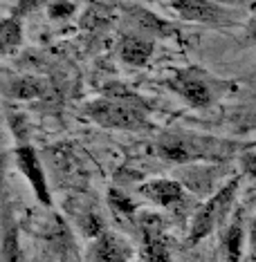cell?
<instances>
[{"label":"cell","instance_id":"1","mask_svg":"<svg viewBox=\"0 0 256 262\" xmlns=\"http://www.w3.org/2000/svg\"><path fill=\"white\" fill-rule=\"evenodd\" d=\"M157 155L175 164L191 162H227L238 150V144L220 137H207L189 130H166L157 137Z\"/></svg>","mask_w":256,"mask_h":262},{"label":"cell","instance_id":"2","mask_svg":"<svg viewBox=\"0 0 256 262\" xmlns=\"http://www.w3.org/2000/svg\"><path fill=\"white\" fill-rule=\"evenodd\" d=\"M86 115L94 123L112 130H148L151 119H148L146 103L135 94L126 90H115L108 97L97 99L86 105Z\"/></svg>","mask_w":256,"mask_h":262},{"label":"cell","instance_id":"3","mask_svg":"<svg viewBox=\"0 0 256 262\" xmlns=\"http://www.w3.org/2000/svg\"><path fill=\"white\" fill-rule=\"evenodd\" d=\"M238 184H241V180L238 177H234L231 182H227L223 188L218 190L213 198H209L198 208V213L193 215V222H191V233H189V242L195 244L200 242L202 237H207L211 233L216 226L223 222L225 215L229 213L231 204H234L236 200V193H238Z\"/></svg>","mask_w":256,"mask_h":262},{"label":"cell","instance_id":"4","mask_svg":"<svg viewBox=\"0 0 256 262\" xmlns=\"http://www.w3.org/2000/svg\"><path fill=\"white\" fill-rule=\"evenodd\" d=\"M220 85V81L207 76L202 70H180L173 79L169 81V88L175 94L187 101L193 108H207V105L213 103L216 99V88Z\"/></svg>","mask_w":256,"mask_h":262},{"label":"cell","instance_id":"5","mask_svg":"<svg viewBox=\"0 0 256 262\" xmlns=\"http://www.w3.org/2000/svg\"><path fill=\"white\" fill-rule=\"evenodd\" d=\"M14 157H16V164H18L21 172L27 177L29 186L36 193V198L43 202L45 206L52 204V195H50V188H47V182H45V172H43V166L38 162V155L34 148L29 146H21L14 150Z\"/></svg>","mask_w":256,"mask_h":262},{"label":"cell","instance_id":"6","mask_svg":"<svg viewBox=\"0 0 256 262\" xmlns=\"http://www.w3.org/2000/svg\"><path fill=\"white\" fill-rule=\"evenodd\" d=\"M130 253H133L130 244L124 237L110 233V231H104L92 242L90 251H88V262H128Z\"/></svg>","mask_w":256,"mask_h":262},{"label":"cell","instance_id":"7","mask_svg":"<svg viewBox=\"0 0 256 262\" xmlns=\"http://www.w3.org/2000/svg\"><path fill=\"white\" fill-rule=\"evenodd\" d=\"M142 237H144V258L146 262H169V247L162 231V220L148 215L142 222Z\"/></svg>","mask_w":256,"mask_h":262},{"label":"cell","instance_id":"8","mask_svg":"<svg viewBox=\"0 0 256 262\" xmlns=\"http://www.w3.org/2000/svg\"><path fill=\"white\" fill-rule=\"evenodd\" d=\"M140 193L148 202L164 208H175L184 200V186L175 180H153L140 186Z\"/></svg>","mask_w":256,"mask_h":262},{"label":"cell","instance_id":"9","mask_svg":"<svg viewBox=\"0 0 256 262\" xmlns=\"http://www.w3.org/2000/svg\"><path fill=\"white\" fill-rule=\"evenodd\" d=\"M171 7L184 20H195V23H218L225 16V9L220 5L205 3V0H175V3H171Z\"/></svg>","mask_w":256,"mask_h":262},{"label":"cell","instance_id":"10","mask_svg":"<svg viewBox=\"0 0 256 262\" xmlns=\"http://www.w3.org/2000/svg\"><path fill=\"white\" fill-rule=\"evenodd\" d=\"M119 56L128 65H146L153 56V43L137 34H126L119 43Z\"/></svg>","mask_w":256,"mask_h":262},{"label":"cell","instance_id":"11","mask_svg":"<svg viewBox=\"0 0 256 262\" xmlns=\"http://www.w3.org/2000/svg\"><path fill=\"white\" fill-rule=\"evenodd\" d=\"M229 123L238 133H247V130H256V97H252L245 103L229 112Z\"/></svg>","mask_w":256,"mask_h":262},{"label":"cell","instance_id":"12","mask_svg":"<svg viewBox=\"0 0 256 262\" xmlns=\"http://www.w3.org/2000/svg\"><path fill=\"white\" fill-rule=\"evenodd\" d=\"M43 81L38 79H14L11 83L5 85V92L14 99H34V97H41L43 94Z\"/></svg>","mask_w":256,"mask_h":262},{"label":"cell","instance_id":"13","mask_svg":"<svg viewBox=\"0 0 256 262\" xmlns=\"http://www.w3.org/2000/svg\"><path fill=\"white\" fill-rule=\"evenodd\" d=\"M3 262H18V226L9 220V213H5Z\"/></svg>","mask_w":256,"mask_h":262},{"label":"cell","instance_id":"14","mask_svg":"<svg viewBox=\"0 0 256 262\" xmlns=\"http://www.w3.org/2000/svg\"><path fill=\"white\" fill-rule=\"evenodd\" d=\"M23 40V32H21V23L16 18H5L3 27H0V43H3V54H9Z\"/></svg>","mask_w":256,"mask_h":262},{"label":"cell","instance_id":"15","mask_svg":"<svg viewBox=\"0 0 256 262\" xmlns=\"http://www.w3.org/2000/svg\"><path fill=\"white\" fill-rule=\"evenodd\" d=\"M223 247H225V253H227V260L238 262V258H241V249H243V226H241V222H234L227 229Z\"/></svg>","mask_w":256,"mask_h":262},{"label":"cell","instance_id":"16","mask_svg":"<svg viewBox=\"0 0 256 262\" xmlns=\"http://www.w3.org/2000/svg\"><path fill=\"white\" fill-rule=\"evenodd\" d=\"M108 200H110V206L115 208V211L119 213H135V202L128 198L126 193H122V190H110V195H108Z\"/></svg>","mask_w":256,"mask_h":262},{"label":"cell","instance_id":"17","mask_svg":"<svg viewBox=\"0 0 256 262\" xmlns=\"http://www.w3.org/2000/svg\"><path fill=\"white\" fill-rule=\"evenodd\" d=\"M74 11V5L72 3H54L50 5V16L56 18V16H70Z\"/></svg>","mask_w":256,"mask_h":262},{"label":"cell","instance_id":"18","mask_svg":"<svg viewBox=\"0 0 256 262\" xmlns=\"http://www.w3.org/2000/svg\"><path fill=\"white\" fill-rule=\"evenodd\" d=\"M247 38L252 40V43H256V16L247 23Z\"/></svg>","mask_w":256,"mask_h":262},{"label":"cell","instance_id":"19","mask_svg":"<svg viewBox=\"0 0 256 262\" xmlns=\"http://www.w3.org/2000/svg\"><path fill=\"white\" fill-rule=\"evenodd\" d=\"M245 166L256 175V155H247V157H245Z\"/></svg>","mask_w":256,"mask_h":262},{"label":"cell","instance_id":"20","mask_svg":"<svg viewBox=\"0 0 256 262\" xmlns=\"http://www.w3.org/2000/svg\"><path fill=\"white\" fill-rule=\"evenodd\" d=\"M249 235H252V251H254V258H256V220L252 222V231H249Z\"/></svg>","mask_w":256,"mask_h":262}]
</instances>
